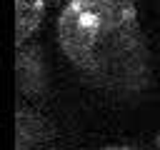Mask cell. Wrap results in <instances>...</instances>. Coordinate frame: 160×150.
<instances>
[{"label":"cell","instance_id":"obj_5","mask_svg":"<svg viewBox=\"0 0 160 150\" xmlns=\"http://www.w3.org/2000/svg\"><path fill=\"white\" fill-rule=\"evenodd\" d=\"M100 150H135V148H125V145H108V148H100Z\"/></svg>","mask_w":160,"mask_h":150},{"label":"cell","instance_id":"obj_2","mask_svg":"<svg viewBox=\"0 0 160 150\" xmlns=\"http://www.w3.org/2000/svg\"><path fill=\"white\" fill-rule=\"evenodd\" d=\"M45 15V0H15V40H30Z\"/></svg>","mask_w":160,"mask_h":150},{"label":"cell","instance_id":"obj_3","mask_svg":"<svg viewBox=\"0 0 160 150\" xmlns=\"http://www.w3.org/2000/svg\"><path fill=\"white\" fill-rule=\"evenodd\" d=\"M18 82L25 95H35L42 90V62L38 60L35 50H18Z\"/></svg>","mask_w":160,"mask_h":150},{"label":"cell","instance_id":"obj_1","mask_svg":"<svg viewBox=\"0 0 160 150\" xmlns=\"http://www.w3.org/2000/svg\"><path fill=\"white\" fill-rule=\"evenodd\" d=\"M55 32L70 65L98 85L130 90L145 80L148 58L130 0H68Z\"/></svg>","mask_w":160,"mask_h":150},{"label":"cell","instance_id":"obj_4","mask_svg":"<svg viewBox=\"0 0 160 150\" xmlns=\"http://www.w3.org/2000/svg\"><path fill=\"white\" fill-rule=\"evenodd\" d=\"M42 138V120L28 110H18V150H30Z\"/></svg>","mask_w":160,"mask_h":150},{"label":"cell","instance_id":"obj_6","mask_svg":"<svg viewBox=\"0 0 160 150\" xmlns=\"http://www.w3.org/2000/svg\"><path fill=\"white\" fill-rule=\"evenodd\" d=\"M158 150H160V138H158Z\"/></svg>","mask_w":160,"mask_h":150}]
</instances>
